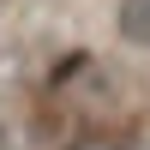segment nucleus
<instances>
[{
  "mask_svg": "<svg viewBox=\"0 0 150 150\" xmlns=\"http://www.w3.org/2000/svg\"><path fill=\"white\" fill-rule=\"evenodd\" d=\"M120 36L132 48H150V0H120Z\"/></svg>",
  "mask_w": 150,
  "mask_h": 150,
  "instance_id": "obj_1",
  "label": "nucleus"
}]
</instances>
